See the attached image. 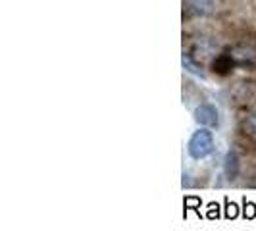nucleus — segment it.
Segmentation results:
<instances>
[{"mask_svg":"<svg viewBox=\"0 0 256 231\" xmlns=\"http://www.w3.org/2000/svg\"><path fill=\"white\" fill-rule=\"evenodd\" d=\"M194 120L202 126H218V110L212 104H200L194 110Z\"/></svg>","mask_w":256,"mask_h":231,"instance_id":"obj_2","label":"nucleus"},{"mask_svg":"<svg viewBox=\"0 0 256 231\" xmlns=\"http://www.w3.org/2000/svg\"><path fill=\"white\" fill-rule=\"evenodd\" d=\"M226 206H228V210H226V218H235L237 216V204H233L230 200H226Z\"/></svg>","mask_w":256,"mask_h":231,"instance_id":"obj_7","label":"nucleus"},{"mask_svg":"<svg viewBox=\"0 0 256 231\" xmlns=\"http://www.w3.org/2000/svg\"><path fill=\"white\" fill-rule=\"evenodd\" d=\"M189 154L194 160H202L206 156L214 152V137H212V131L208 129H198L194 131L189 141Z\"/></svg>","mask_w":256,"mask_h":231,"instance_id":"obj_1","label":"nucleus"},{"mask_svg":"<svg viewBox=\"0 0 256 231\" xmlns=\"http://www.w3.org/2000/svg\"><path fill=\"white\" fill-rule=\"evenodd\" d=\"M187 8L196 16H208L214 12V0H185Z\"/></svg>","mask_w":256,"mask_h":231,"instance_id":"obj_3","label":"nucleus"},{"mask_svg":"<svg viewBox=\"0 0 256 231\" xmlns=\"http://www.w3.org/2000/svg\"><path fill=\"white\" fill-rule=\"evenodd\" d=\"M244 128L248 129L252 135H256V112L254 114H250L246 120H244Z\"/></svg>","mask_w":256,"mask_h":231,"instance_id":"obj_5","label":"nucleus"},{"mask_svg":"<svg viewBox=\"0 0 256 231\" xmlns=\"http://www.w3.org/2000/svg\"><path fill=\"white\" fill-rule=\"evenodd\" d=\"M244 218H254L256 216V206L252 202H246V198H244V212H243Z\"/></svg>","mask_w":256,"mask_h":231,"instance_id":"obj_6","label":"nucleus"},{"mask_svg":"<svg viewBox=\"0 0 256 231\" xmlns=\"http://www.w3.org/2000/svg\"><path fill=\"white\" fill-rule=\"evenodd\" d=\"M237 170H239V164H237V156L233 152H230L226 156V176L233 180L237 176Z\"/></svg>","mask_w":256,"mask_h":231,"instance_id":"obj_4","label":"nucleus"}]
</instances>
